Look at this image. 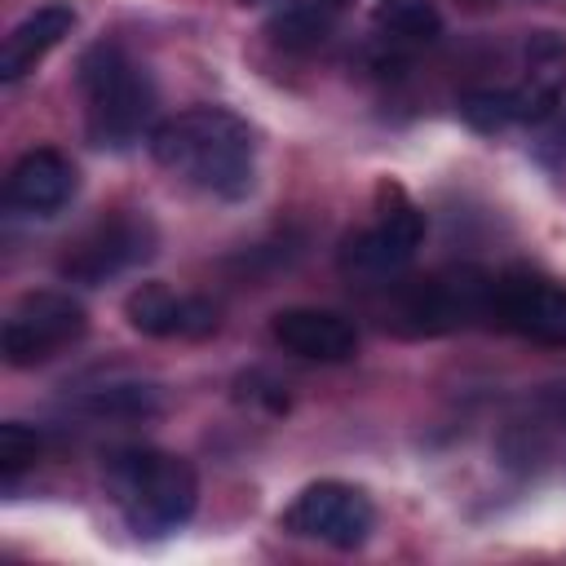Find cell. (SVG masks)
<instances>
[{
  "label": "cell",
  "mask_w": 566,
  "mask_h": 566,
  "mask_svg": "<svg viewBox=\"0 0 566 566\" xmlns=\"http://www.w3.org/2000/svg\"><path fill=\"white\" fill-rule=\"evenodd\" d=\"M566 93V35L553 27H535L522 40V75L509 84L513 119L544 124Z\"/></svg>",
  "instance_id": "8fae6325"
},
{
  "label": "cell",
  "mask_w": 566,
  "mask_h": 566,
  "mask_svg": "<svg viewBox=\"0 0 566 566\" xmlns=\"http://www.w3.org/2000/svg\"><path fill=\"white\" fill-rule=\"evenodd\" d=\"M102 482L124 526L142 539L181 531L199 509V478L186 455L164 447H119L102 464Z\"/></svg>",
  "instance_id": "7a4b0ae2"
},
{
  "label": "cell",
  "mask_w": 566,
  "mask_h": 566,
  "mask_svg": "<svg viewBox=\"0 0 566 566\" xmlns=\"http://www.w3.org/2000/svg\"><path fill=\"white\" fill-rule=\"evenodd\" d=\"M460 115H464V124L478 128V133H504L509 124H517V119H513L509 88H473V93H464Z\"/></svg>",
  "instance_id": "d6986e66"
},
{
  "label": "cell",
  "mask_w": 566,
  "mask_h": 566,
  "mask_svg": "<svg viewBox=\"0 0 566 566\" xmlns=\"http://www.w3.org/2000/svg\"><path fill=\"white\" fill-rule=\"evenodd\" d=\"M124 318L133 332L155 336V340H203L217 332L221 314L208 296L195 292H172L168 283H137L124 296Z\"/></svg>",
  "instance_id": "30bf717a"
},
{
  "label": "cell",
  "mask_w": 566,
  "mask_h": 566,
  "mask_svg": "<svg viewBox=\"0 0 566 566\" xmlns=\"http://www.w3.org/2000/svg\"><path fill=\"white\" fill-rule=\"evenodd\" d=\"M420 239H424V212L416 208V199L398 181H380L376 186V217H371V226H363L345 239L340 270L349 279L389 283L416 261Z\"/></svg>",
  "instance_id": "5b68a950"
},
{
  "label": "cell",
  "mask_w": 566,
  "mask_h": 566,
  "mask_svg": "<svg viewBox=\"0 0 566 566\" xmlns=\"http://www.w3.org/2000/svg\"><path fill=\"white\" fill-rule=\"evenodd\" d=\"M80 407L97 420H142L159 411V385L146 380H106L80 394Z\"/></svg>",
  "instance_id": "e0dca14e"
},
{
  "label": "cell",
  "mask_w": 566,
  "mask_h": 566,
  "mask_svg": "<svg viewBox=\"0 0 566 566\" xmlns=\"http://www.w3.org/2000/svg\"><path fill=\"white\" fill-rule=\"evenodd\" d=\"M88 332V310L57 287H40L13 301L0 327V354L9 367H40L84 340Z\"/></svg>",
  "instance_id": "8992f818"
},
{
  "label": "cell",
  "mask_w": 566,
  "mask_h": 566,
  "mask_svg": "<svg viewBox=\"0 0 566 566\" xmlns=\"http://www.w3.org/2000/svg\"><path fill=\"white\" fill-rule=\"evenodd\" d=\"M44 451V438L22 424V420H4L0 424V473H4V486L18 482V473H27Z\"/></svg>",
  "instance_id": "ac0fdd59"
},
{
  "label": "cell",
  "mask_w": 566,
  "mask_h": 566,
  "mask_svg": "<svg viewBox=\"0 0 566 566\" xmlns=\"http://www.w3.org/2000/svg\"><path fill=\"white\" fill-rule=\"evenodd\" d=\"M376 66H398L416 49H429L442 35V13L429 0H380L371 13Z\"/></svg>",
  "instance_id": "5bb4252c"
},
{
  "label": "cell",
  "mask_w": 566,
  "mask_h": 566,
  "mask_svg": "<svg viewBox=\"0 0 566 566\" xmlns=\"http://www.w3.org/2000/svg\"><path fill=\"white\" fill-rule=\"evenodd\" d=\"M75 84L84 97V128L88 142L102 150H128L150 137L155 115V84L150 71L115 40H97L80 53Z\"/></svg>",
  "instance_id": "3957f363"
},
{
  "label": "cell",
  "mask_w": 566,
  "mask_h": 566,
  "mask_svg": "<svg viewBox=\"0 0 566 566\" xmlns=\"http://www.w3.org/2000/svg\"><path fill=\"white\" fill-rule=\"evenodd\" d=\"M460 4H464V9H473V13H486V9H495L500 0H460Z\"/></svg>",
  "instance_id": "ffe728a7"
},
{
  "label": "cell",
  "mask_w": 566,
  "mask_h": 566,
  "mask_svg": "<svg viewBox=\"0 0 566 566\" xmlns=\"http://www.w3.org/2000/svg\"><path fill=\"white\" fill-rule=\"evenodd\" d=\"M71 31H75V9L71 4H40L35 13H27L0 44V80L13 84L27 71H35Z\"/></svg>",
  "instance_id": "9a60e30c"
},
{
  "label": "cell",
  "mask_w": 566,
  "mask_h": 566,
  "mask_svg": "<svg viewBox=\"0 0 566 566\" xmlns=\"http://www.w3.org/2000/svg\"><path fill=\"white\" fill-rule=\"evenodd\" d=\"M323 4H327V9H336V13H340V9H345V4H354V0H323Z\"/></svg>",
  "instance_id": "44dd1931"
},
{
  "label": "cell",
  "mask_w": 566,
  "mask_h": 566,
  "mask_svg": "<svg viewBox=\"0 0 566 566\" xmlns=\"http://www.w3.org/2000/svg\"><path fill=\"white\" fill-rule=\"evenodd\" d=\"M491 292H495V274H486L482 265H447L402 283L385 310V327L407 340L451 336L491 318Z\"/></svg>",
  "instance_id": "277c9868"
},
{
  "label": "cell",
  "mask_w": 566,
  "mask_h": 566,
  "mask_svg": "<svg viewBox=\"0 0 566 566\" xmlns=\"http://www.w3.org/2000/svg\"><path fill=\"white\" fill-rule=\"evenodd\" d=\"M491 323L531 345L566 349V283L535 265H509L495 274Z\"/></svg>",
  "instance_id": "9c48e42d"
},
{
  "label": "cell",
  "mask_w": 566,
  "mask_h": 566,
  "mask_svg": "<svg viewBox=\"0 0 566 566\" xmlns=\"http://www.w3.org/2000/svg\"><path fill=\"white\" fill-rule=\"evenodd\" d=\"M155 221L146 212H111L102 217L97 226H88L75 243H66L62 261H57V274L71 279V283H84V287H97V283H111L115 274L142 265L155 256Z\"/></svg>",
  "instance_id": "ba28073f"
},
{
  "label": "cell",
  "mask_w": 566,
  "mask_h": 566,
  "mask_svg": "<svg viewBox=\"0 0 566 566\" xmlns=\"http://www.w3.org/2000/svg\"><path fill=\"white\" fill-rule=\"evenodd\" d=\"M270 336L279 349L305 358V363H349L358 354V332L336 310L292 305L270 318Z\"/></svg>",
  "instance_id": "4fadbf2b"
},
{
  "label": "cell",
  "mask_w": 566,
  "mask_h": 566,
  "mask_svg": "<svg viewBox=\"0 0 566 566\" xmlns=\"http://www.w3.org/2000/svg\"><path fill=\"white\" fill-rule=\"evenodd\" d=\"M279 526L296 539H318L327 548H363L371 526H376V509L367 500L363 486L354 482H336V478H323V482H310L292 495V504L283 509Z\"/></svg>",
  "instance_id": "52a82bcc"
},
{
  "label": "cell",
  "mask_w": 566,
  "mask_h": 566,
  "mask_svg": "<svg viewBox=\"0 0 566 566\" xmlns=\"http://www.w3.org/2000/svg\"><path fill=\"white\" fill-rule=\"evenodd\" d=\"M146 142L159 168H168L203 195L234 203L256 181V128L226 106L177 111L164 124H155Z\"/></svg>",
  "instance_id": "6da1fadb"
},
{
  "label": "cell",
  "mask_w": 566,
  "mask_h": 566,
  "mask_svg": "<svg viewBox=\"0 0 566 566\" xmlns=\"http://www.w3.org/2000/svg\"><path fill=\"white\" fill-rule=\"evenodd\" d=\"M332 22H336V9H327L323 0H283L265 31L279 49H292V53H310L318 49L327 35H332Z\"/></svg>",
  "instance_id": "2e32d148"
},
{
  "label": "cell",
  "mask_w": 566,
  "mask_h": 566,
  "mask_svg": "<svg viewBox=\"0 0 566 566\" xmlns=\"http://www.w3.org/2000/svg\"><path fill=\"white\" fill-rule=\"evenodd\" d=\"M75 186H80L75 164L53 146H35L9 168L4 203L22 217H53L75 199Z\"/></svg>",
  "instance_id": "7c38bea8"
}]
</instances>
